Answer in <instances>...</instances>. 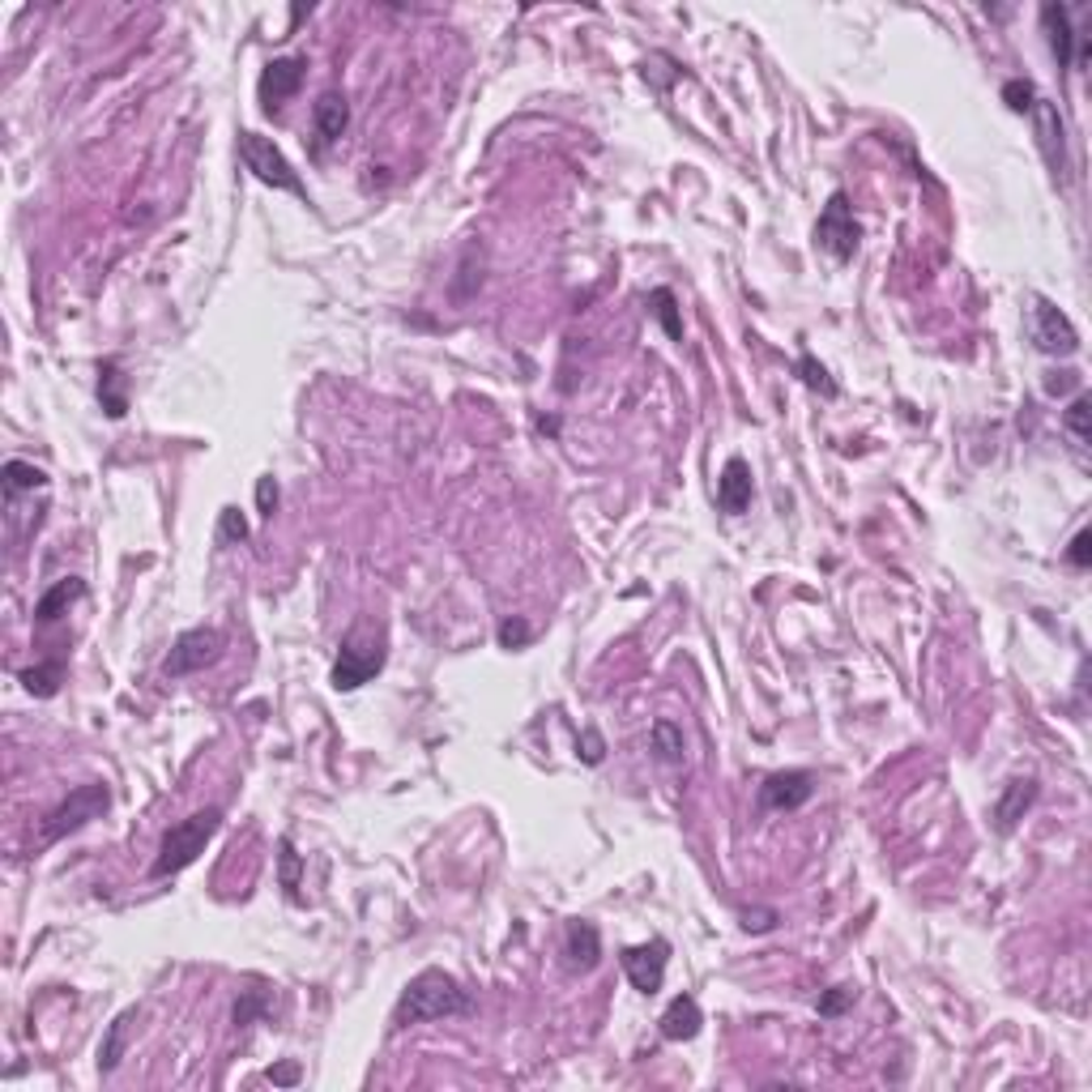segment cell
Wrapping results in <instances>:
<instances>
[{"label":"cell","instance_id":"cell-30","mask_svg":"<svg viewBox=\"0 0 1092 1092\" xmlns=\"http://www.w3.org/2000/svg\"><path fill=\"white\" fill-rule=\"evenodd\" d=\"M854 999H858V990H849V986H837V990H828V995L820 999V1016H828V1020H833V1016H841V1012H845Z\"/></svg>","mask_w":1092,"mask_h":1092},{"label":"cell","instance_id":"cell-12","mask_svg":"<svg viewBox=\"0 0 1092 1092\" xmlns=\"http://www.w3.org/2000/svg\"><path fill=\"white\" fill-rule=\"evenodd\" d=\"M303 69H307V60H299V56H282V60L265 65V73H261V107L278 111L303 86Z\"/></svg>","mask_w":1092,"mask_h":1092},{"label":"cell","instance_id":"cell-34","mask_svg":"<svg viewBox=\"0 0 1092 1092\" xmlns=\"http://www.w3.org/2000/svg\"><path fill=\"white\" fill-rule=\"evenodd\" d=\"M580 755H585V764H602L606 742H602V734H597V730H585V734H580Z\"/></svg>","mask_w":1092,"mask_h":1092},{"label":"cell","instance_id":"cell-16","mask_svg":"<svg viewBox=\"0 0 1092 1092\" xmlns=\"http://www.w3.org/2000/svg\"><path fill=\"white\" fill-rule=\"evenodd\" d=\"M658 1024H662L666 1041H692L700 1033V1024H704V1012H700V1003L692 995H679V999H670V1007L662 1012Z\"/></svg>","mask_w":1092,"mask_h":1092},{"label":"cell","instance_id":"cell-13","mask_svg":"<svg viewBox=\"0 0 1092 1092\" xmlns=\"http://www.w3.org/2000/svg\"><path fill=\"white\" fill-rule=\"evenodd\" d=\"M717 504H721V513H747V504H751V470H747L742 457L726 461V470L717 479Z\"/></svg>","mask_w":1092,"mask_h":1092},{"label":"cell","instance_id":"cell-33","mask_svg":"<svg viewBox=\"0 0 1092 1092\" xmlns=\"http://www.w3.org/2000/svg\"><path fill=\"white\" fill-rule=\"evenodd\" d=\"M1067 559H1071L1075 568H1088V563H1092V534H1088V530H1084V534H1075V542H1071Z\"/></svg>","mask_w":1092,"mask_h":1092},{"label":"cell","instance_id":"cell-28","mask_svg":"<svg viewBox=\"0 0 1092 1092\" xmlns=\"http://www.w3.org/2000/svg\"><path fill=\"white\" fill-rule=\"evenodd\" d=\"M1003 99H1007L1012 111H1028L1033 99H1037V86H1033V82H1007V86H1003Z\"/></svg>","mask_w":1092,"mask_h":1092},{"label":"cell","instance_id":"cell-19","mask_svg":"<svg viewBox=\"0 0 1092 1092\" xmlns=\"http://www.w3.org/2000/svg\"><path fill=\"white\" fill-rule=\"evenodd\" d=\"M82 593H86V585H82L77 576H60V580H56V585L35 602V619H39V623H56V619H60V614L82 597Z\"/></svg>","mask_w":1092,"mask_h":1092},{"label":"cell","instance_id":"cell-35","mask_svg":"<svg viewBox=\"0 0 1092 1092\" xmlns=\"http://www.w3.org/2000/svg\"><path fill=\"white\" fill-rule=\"evenodd\" d=\"M256 504H261V517H273V508H278V483L273 479L256 483Z\"/></svg>","mask_w":1092,"mask_h":1092},{"label":"cell","instance_id":"cell-1","mask_svg":"<svg viewBox=\"0 0 1092 1092\" xmlns=\"http://www.w3.org/2000/svg\"><path fill=\"white\" fill-rule=\"evenodd\" d=\"M475 1012V999L465 990L452 973L444 969H423L397 999V1012H393V1024L397 1028H410V1024H427V1020H444V1016H465Z\"/></svg>","mask_w":1092,"mask_h":1092},{"label":"cell","instance_id":"cell-31","mask_svg":"<svg viewBox=\"0 0 1092 1092\" xmlns=\"http://www.w3.org/2000/svg\"><path fill=\"white\" fill-rule=\"evenodd\" d=\"M218 538H222V542H244V538H248V521L239 517V508H227V513H222Z\"/></svg>","mask_w":1092,"mask_h":1092},{"label":"cell","instance_id":"cell-27","mask_svg":"<svg viewBox=\"0 0 1092 1092\" xmlns=\"http://www.w3.org/2000/svg\"><path fill=\"white\" fill-rule=\"evenodd\" d=\"M799 376H803V380H807L811 389H820L824 397H833V393H837V384L828 380V372H824V368H820V363H816L811 355H803V359H799Z\"/></svg>","mask_w":1092,"mask_h":1092},{"label":"cell","instance_id":"cell-10","mask_svg":"<svg viewBox=\"0 0 1092 1092\" xmlns=\"http://www.w3.org/2000/svg\"><path fill=\"white\" fill-rule=\"evenodd\" d=\"M1028 111H1033V124H1037V141H1041L1045 163L1054 167V176H1067V172H1071V159H1067V128H1062L1058 107L1037 94Z\"/></svg>","mask_w":1092,"mask_h":1092},{"label":"cell","instance_id":"cell-9","mask_svg":"<svg viewBox=\"0 0 1092 1092\" xmlns=\"http://www.w3.org/2000/svg\"><path fill=\"white\" fill-rule=\"evenodd\" d=\"M623 973L641 995H658L666 982V961H670V944L666 939H649L641 948H623Z\"/></svg>","mask_w":1092,"mask_h":1092},{"label":"cell","instance_id":"cell-5","mask_svg":"<svg viewBox=\"0 0 1092 1092\" xmlns=\"http://www.w3.org/2000/svg\"><path fill=\"white\" fill-rule=\"evenodd\" d=\"M107 807H111L107 786H82V790H73V794H69V799H65V803L43 820L39 841H43V845H56L60 837H69V833L86 828L90 820H99Z\"/></svg>","mask_w":1092,"mask_h":1092},{"label":"cell","instance_id":"cell-21","mask_svg":"<svg viewBox=\"0 0 1092 1092\" xmlns=\"http://www.w3.org/2000/svg\"><path fill=\"white\" fill-rule=\"evenodd\" d=\"M649 747H654V755H658L662 764H683V755H687V738H683V730H679L670 717H658V721H654Z\"/></svg>","mask_w":1092,"mask_h":1092},{"label":"cell","instance_id":"cell-3","mask_svg":"<svg viewBox=\"0 0 1092 1092\" xmlns=\"http://www.w3.org/2000/svg\"><path fill=\"white\" fill-rule=\"evenodd\" d=\"M384 670V637L380 632H368V628H355L342 649H338V662H334V687L338 692H359L368 679H376Z\"/></svg>","mask_w":1092,"mask_h":1092},{"label":"cell","instance_id":"cell-20","mask_svg":"<svg viewBox=\"0 0 1092 1092\" xmlns=\"http://www.w3.org/2000/svg\"><path fill=\"white\" fill-rule=\"evenodd\" d=\"M132 1020H137V1012L128 1007V1012H120L111 1024H107V1037H103V1045H99V1071L103 1075H111L115 1067H120V1058H124V1041H128V1028H132Z\"/></svg>","mask_w":1092,"mask_h":1092},{"label":"cell","instance_id":"cell-14","mask_svg":"<svg viewBox=\"0 0 1092 1092\" xmlns=\"http://www.w3.org/2000/svg\"><path fill=\"white\" fill-rule=\"evenodd\" d=\"M311 124H317L321 145H334V141L346 132V124H351V103H346V94L325 90V94L317 99V107H311Z\"/></svg>","mask_w":1092,"mask_h":1092},{"label":"cell","instance_id":"cell-32","mask_svg":"<svg viewBox=\"0 0 1092 1092\" xmlns=\"http://www.w3.org/2000/svg\"><path fill=\"white\" fill-rule=\"evenodd\" d=\"M530 641V623H521V619H508L504 628H500V645L504 649H521Z\"/></svg>","mask_w":1092,"mask_h":1092},{"label":"cell","instance_id":"cell-22","mask_svg":"<svg viewBox=\"0 0 1092 1092\" xmlns=\"http://www.w3.org/2000/svg\"><path fill=\"white\" fill-rule=\"evenodd\" d=\"M39 487H48V475L39 470V465H31V461H10L5 465V500L14 504L22 491H39Z\"/></svg>","mask_w":1092,"mask_h":1092},{"label":"cell","instance_id":"cell-18","mask_svg":"<svg viewBox=\"0 0 1092 1092\" xmlns=\"http://www.w3.org/2000/svg\"><path fill=\"white\" fill-rule=\"evenodd\" d=\"M1041 22H1045V35H1050V48H1054L1058 65L1071 69V65H1075V39H1079V35L1071 31L1067 10H1062V5H1045V10H1041Z\"/></svg>","mask_w":1092,"mask_h":1092},{"label":"cell","instance_id":"cell-29","mask_svg":"<svg viewBox=\"0 0 1092 1092\" xmlns=\"http://www.w3.org/2000/svg\"><path fill=\"white\" fill-rule=\"evenodd\" d=\"M115 380H120V372H115V363H107V368H103V384H99V389H103V401H107V414H111V418H120V414H124V397L115 393Z\"/></svg>","mask_w":1092,"mask_h":1092},{"label":"cell","instance_id":"cell-38","mask_svg":"<svg viewBox=\"0 0 1092 1092\" xmlns=\"http://www.w3.org/2000/svg\"><path fill=\"white\" fill-rule=\"evenodd\" d=\"M742 926H747V930H768V926H772V913H747Z\"/></svg>","mask_w":1092,"mask_h":1092},{"label":"cell","instance_id":"cell-4","mask_svg":"<svg viewBox=\"0 0 1092 1092\" xmlns=\"http://www.w3.org/2000/svg\"><path fill=\"white\" fill-rule=\"evenodd\" d=\"M239 159H244V167L261 180V184H269V189H282V193H294L299 201H307V189H303V180H299V172L286 163V154L269 141V137H261V132H239Z\"/></svg>","mask_w":1092,"mask_h":1092},{"label":"cell","instance_id":"cell-2","mask_svg":"<svg viewBox=\"0 0 1092 1092\" xmlns=\"http://www.w3.org/2000/svg\"><path fill=\"white\" fill-rule=\"evenodd\" d=\"M218 824H222V811H218V807H205V811H197V816L172 824L167 837H163V845H159V858H154V866H149V875H154V879H167V875H180L184 866H193V862L205 854V845H210V837L218 833Z\"/></svg>","mask_w":1092,"mask_h":1092},{"label":"cell","instance_id":"cell-17","mask_svg":"<svg viewBox=\"0 0 1092 1092\" xmlns=\"http://www.w3.org/2000/svg\"><path fill=\"white\" fill-rule=\"evenodd\" d=\"M597 956H602V934H597V926L593 921H568V961H572V969H593L597 965Z\"/></svg>","mask_w":1092,"mask_h":1092},{"label":"cell","instance_id":"cell-24","mask_svg":"<svg viewBox=\"0 0 1092 1092\" xmlns=\"http://www.w3.org/2000/svg\"><path fill=\"white\" fill-rule=\"evenodd\" d=\"M649 303H654V311H658V321L666 325V334L679 342V338H683V325H679V311H675V294L662 286V290L649 294Z\"/></svg>","mask_w":1092,"mask_h":1092},{"label":"cell","instance_id":"cell-26","mask_svg":"<svg viewBox=\"0 0 1092 1092\" xmlns=\"http://www.w3.org/2000/svg\"><path fill=\"white\" fill-rule=\"evenodd\" d=\"M278 849H282V888H286L290 900H299V854H294L290 841H282Z\"/></svg>","mask_w":1092,"mask_h":1092},{"label":"cell","instance_id":"cell-25","mask_svg":"<svg viewBox=\"0 0 1092 1092\" xmlns=\"http://www.w3.org/2000/svg\"><path fill=\"white\" fill-rule=\"evenodd\" d=\"M1088 418H1092V401L1088 397H1075L1071 401V410L1062 414V423H1067V431H1071V440L1084 448L1088 444Z\"/></svg>","mask_w":1092,"mask_h":1092},{"label":"cell","instance_id":"cell-36","mask_svg":"<svg viewBox=\"0 0 1092 1092\" xmlns=\"http://www.w3.org/2000/svg\"><path fill=\"white\" fill-rule=\"evenodd\" d=\"M269 1079H273V1084H294V1079H299V1062H282V1067H269Z\"/></svg>","mask_w":1092,"mask_h":1092},{"label":"cell","instance_id":"cell-6","mask_svg":"<svg viewBox=\"0 0 1092 1092\" xmlns=\"http://www.w3.org/2000/svg\"><path fill=\"white\" fill-rule=\"evenodd\" d=\"M1028 338L1041 355H1075L1079 351V334L1075 325L1067 321V311H1058L1050 299H1033L1028 307Z\"/></svg>","mask_w":1092,"mask_h":1092},{"label":"cell","instance_id":"cell-7","mask_svg":"<svg viewBox=\"0 0 1092 1092\" xmlns=\"http://www.w3.org/2000/svg\"><path fill=\"white\" fill-rule=\"evenodd\" d=\"M816 239H820V248L833 252L837 261H849V256L858 252L862 231H858V222H854V210H849V197H845V193H833V197H828V205H824V214H820V222H816Z\"/></svg>","mask_w":1092,"mask_h":1092},{"label":"cell","instance_id":"cell-37","mask_svg":"<svg viewBox=\"0 0 1092 1092\" xmlns=\"http://www.w3.org/2000/svg\"><path fill=\"white\" fill-rule=\"evenodd\" d=\"M1071 384H1075V372H1058V376H1050V380H1045V389H1050V393H1067Z\"/></svg>","mask_w":1092,"mask_h":1092},{"label":"cell","instance_id":"cell-15","mask_svg":"<svg viewBox=\"0 0 1092 1092\" xmlns=\"http://www.w3.org/2000/svg\"><path fill=\"white\" fill-rule=\"evenodd\" d=\"M1033 799H1037V782H1033V776H1016V782H1007V790H1003L999 803H995L999 833H1012V828L1024 820V811L1033 807Z\"/></svg>","mask_w":1092,"mask_h":1092},{"label":"cell","instance_id":"cell-11","mask_svg":"<svg viewBox=\"0 0 1092 1092\" xmlns=\"http://www.w3.org/2000/svg\"><path fill=\"white\" fill-rule=\"evenodd\" d=\"M811 794H816L811 772H803V768L772 772L768 782L759 786V807H764V811H799Z\"/></svg>","mask_w":1092,"mask_h":1092},{"label":"cell","instance_id":"cell-23","mask_svg":"<svg viewBox=\"0 0 1092 1092\" xmlns=\"http://www.w3.org/2000/svg\"><path fill=\"white\" fill-rule=\"evenodd\" d=\"M60 675H65V666H60V662H48V666H39V670H22V683H26V692H35V696H56Z\"/></svg>","mask_w":1092,"mask_h":1092},{"label":"cell","instance_id":"cell-8","mask_svg":"<svg viewBox=\"0 0 1092 1092\" xmlns=\"http://www.w3.org/2000/svg\"><path fill=\"white\" fill-rule=\"evenodd\" d=\"M218 654H222V632H218V628H189V632L172 645V654H167V662H163V675L180 679V675L205 670L210 662H218Z\"/></svg>","mask_w":1092,"mask_h":1092}]
</instances>
